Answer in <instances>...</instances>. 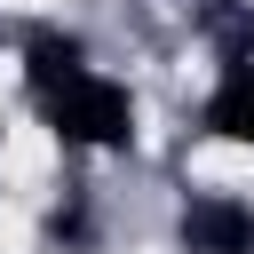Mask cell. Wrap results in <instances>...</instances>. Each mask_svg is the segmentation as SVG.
<instances>
[{
	"mask_svg": "<svg viewBox=\"0 0 254 254\" xmlns=\"http://www.w3.org/2000/svg\"><path fill=\"white\" fill-rule=\"evenodd\" d=\"M71 71H79V40H64V32H32V40H24V79H32V95L64 87Z\"/></svg>",
	"mask_w": 254,
	"mask_h": 254,
	"instance_id": "4",
	"label": "cell"
},
{
	"mask_svg": "<svg viewBox=\"0 0 254 254\" xmlns=\"http://www.w3.org/2000/svg\"><path fill=\"white\" fill-rule=\"evenodd\" d=\"M183 246L190 254H254V206L246 198H190L183 214Z\"/></svg>",
	"mask_w": 254,
	"mask_h": 254,
	"instance_id": "2",
	"label": "cell"
},
{
	"mask_svg": "<svg viewBox=\"0 0 254 254\" xmlns=\"http://www.w3.org/2000/svg\"><path fill=\"white\" fill-rule=\"evenodd\" d=\"M40 119H48L56 143H71V151H127V135H135V103H127V87L103 79V71H87V64H79L64 87L40 95Z\"/></svg>",
	"mask_w": 254,
	"mask_h": 254,
	"instance_id": "1",
	"label": "cell"
},
{
	"mask_svg": "<svg viewBox=\"0 0 254 254\" xmlns=\"http://www.w3.org/2000/svg\"><path fill=\"white\" fill-rule=\"evenodd\" d=\"M206 135L214 143H254V56H230L222 64V79H214V95H206Z\"/></svg>",
	"mask_w": 254,
	"mask_h": 254,
	"instance_id": "3",
	"label": "cell"
}]
</instances>
